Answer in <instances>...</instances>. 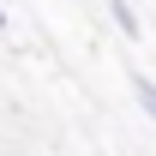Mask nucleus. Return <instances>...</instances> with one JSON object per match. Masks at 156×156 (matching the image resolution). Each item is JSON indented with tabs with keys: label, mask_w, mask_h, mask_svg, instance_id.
Masks as SVG:
<instances>
[{
	"label": "nucleus",
	"mask_w": 156,
	"mask_h": 156,
	"mask_svg": "<svg viewBox=\"0 0 156 156\" xmlns=\"http://www.w3.org/2000/svg\"><path fill=\"white\" fill-rule=\"evenodd\" d=\"M132 90H138V108L156 120V78H132Z\"/></svg>",
	"instance_id": "f03ea898"
},
{
	"label": "nucleus",
	"mask_w": 156,
	"mask_h": 156,
	"mask_svg": "<svg viewBox=\"0 0 156 156\" xmlns=\"http://www.w3.org/2000/svg\"><path fill=\"white\" fill-rule=\"evenodd\" d=\"M0 30H6V6H0Z\"/></svg>",
	"instance_id": "7ed1b4c3"
},
{
	"label": "nucleus",
	"mask_w": 156,
	"mask_h": 156,
	"mask_svg": "<svg viewBox=\"0 0 156 156\" xmlns=\"http://www.w3.org/2000/svg\"><path fill=\"white\" fill-rule=\"evenodd\" d=\"M108 18L120 24V36H144V24H138V12H132V0H108Z\"/></svg>",
	"instance_id": "f257e3e1"
}]
</instances>
